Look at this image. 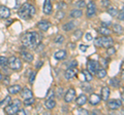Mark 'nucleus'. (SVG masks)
<instances>
[{"instance_id": "nucleus-39", "label": "nucleus", "mask_w": 124, "mask_h": 115, "mask_svg": "<svg viewBox=\"0 0 124 115\" xmlns=\"http://www.w3.org/2000/svg\"><path fill=\"white\" fill-rule=\"evenodd\" d=\"M35 77H36V72H35V71H32V72H31V73L29 74V82H30V84H33V83H34Z\"/></svg>"}, {"instance_id": "nucleus-17", "label": "nucleus", "mask_w": 124, "mask_h": 115, "mask_svg": "<svg viewBox=\"0 0 124 115\" xmlns=\"http://www.w3.org/2000/svg\"><path fill=\"white\" fill-rule=\"evenodd\" d=\"M53 10V4L51 0H45L44 3V13L46 14H50Z\"/></svg>"}, {"instance_id": "nucleus-31", "label": "nucleus", "mask_w": 124, "mask_h": 115, "mask_svg": "<svg viewBox=\"0 0 124 115\" xmlns=\"http://www.w3.org/2000/svg\"><path fill=\"white\" fill-rule=\"evenodd\" d=\"M10 101H11V97H10V95L6 96V97H5L4 99H3L1 102H0V107H2V108H4V107H5L6 105H8V104H9Z\"/></svg>"}, {"instance_id": "nucleus-57", "label": "nucleus", "mask_w": 124, "mask_h": 115, "mask_svg": "<svg viewBox=\"0 0 124 115\" xmlns=\"http://www.w3.org/2000/svg\"><path fill=\"white\" fill-rule=\"evenodd\" d=\"M2 77H3V75H2V73H1V72H0V80L2 79Z\"/></svg>"}, {"instance_id": "nucleus-13", "label": "nucleus", "mask_w": 124, "mask_h": 115, "mask_svg": "<svg viewBox=\"0 0 124 115\" xmlns=\"http://www.w3.org/2000/svg\"><path fill=\"white\" fill-rule=\"evenodd\" d=\"M37 28L40 30V31L42 32H46V31H48L49 28H50V26H51V23H50L49 21H40V22H38L37 23Z\"/></svg>"}, {"instance_id": "nucleus-55", "label": "nucleus", "mask_w": 124, "mask_h": 115, "mask_svg": "<svg viewBox=\"0 0 124 115\" xmlns=\"http://www.w3.org/2000/svg\"><path fill=\"white\" fill-rule=\"evenodd\" d=\"M111 25H112L111 22H102L101 23V26L102 27H108V26H111Z\"/></svg>"}, {"instance_id": "nucleus-45", "label": "nucleus", "mask_w": 124, "mask_h": 115, "mask_svg": "<svg viewBox=\"0 0 124 115\" xmlns=\"http://www.w3.org/2000/svg\"><path fill=\"white\" fill-rule=\"evenodd\" d=\"M76 6L79 7V8H83V7H86V3H85V1H83V0H80V1L77 2Z\"/></svg>"}, {"instance_id": "nucleus-15", "label": "nucleus", "mask_w": 124, "mask_h": 115, "mask_svg": "<svg viewBox=\"0 0 124 115\" xmlns=\"http://www.w3.org/2000/svg\"><path fill=\"white\" fill-rule=\"evenodd\" d=\"M110 94H111V89L108 86H102L101 87V95H100V98L103 101H108V98H110Z\"/></svg>"}, {"instance_id": "nucleus-37", "label": "nucleus", "mask_w": 124, "mask_h": 115, "mask_svg": "<svg viewBox=\"0 0 124 115\" xmlns=\"http://www.w3.org/2000/svg\"><path fill=\"white\" fill-rule=\"evenodd\" d=\"M83 36V32L81 31V30H77V31L73 33V38H75L76 40H80L81 38Z\"/></svg>"}, {"instance_id": "nucleus-35", "label": "nucleus", "mask_w": 124, "mask_h": 115, "mask_svg": "<svg viewBox=\"0 0 124 115\" xmlns=\"http://www.w3.org/2000/svg\"><path fill=\"white\" fill-rule=\"evenodd\" d=\"M55 96H56L58 99H62V97L64 96V89H62V87L57 89V91L55 93Z\"/></svg>"}, {"instance_id": "nucleus-41", "label": "nucleus", "mask_w": 124, "mask_h": 115, "mask_svg": "<svg viewBox=\"0 0 124 115\" xmlns=\"http://www.w3.org/2000/svg\"><path fill=\"white\" fill-rule=\"evenodd\" d=\"M1 80H3V84H5V85H9V83H10V78H9L8 74H6V75L3 76Z\"/></svg>"}, {"instance_id": "nucleus-33", "label": "nucleus", "mask_w": 124, "mask_h": 115, "mask_svg": "<svg viewBox=\"0 0 124 115\" xmlns=\"http://www.w3.org/2000/svg\"><path fill=\"white\" fill-rule=\"evenodd\" d=\"M0 66L3 68H7V58L4 56H0Z\"/></svg>"}, {"instance_id": "nucleus-28", "label": "nucleus", "mask_w": 124, "mask_h": 115, "mask_svg": "<svg viewBox=\"0 0 124 115\" xmlns=\"http://www.w3.org/2000/svg\"><path fill=\"white\" fill-rule=\"evenodd\" d=\"M108 84L113 87H119L120 86V79H118L117 77H113L108 80Z\"/></svg>"}, {"instance_id": "nucleus-9", "label": "nucleus", "mask_w": 124, "mask_h": 115, "mask_svg": "<svg viewBox=\"0 0 124 115\" xmlns=\"http://www.w3.org/2000/svg\"><path fill=\"white\" fill-rule=\"evenodd\" d=\"M99 38H100V42H101V47L107 48L108 46H112L114 43V39L110 36H102Z\"/></svg>"}, {"instance_id": "nucleus-38", "label": "nucleus", "mask_w": 124, "mask_h": 115, "mask_svg": "<svg viewBox=\"0 0 124 115\" xmlns=\"http://www.w3.org/2000/svg\"><path fill=\"white\" fill-rule=\"evenodd\" d=\"M107 53L108 56H114L116 53V48L113 46V45H112V46L107 47Z\"/></svg>"}, {"instance_id": "nucleus-53", "label": "nucleus", "mask_w": 124, "mask_h": 115, "mask_svg": "<svg viewBox=\"0 0 124 115\" xmlns=\"http://www.w3.org/2000/svg\"><path fill=\"white\" fill-rule=\"evenodd\" d=\"M87 48H88V45H84V44H81V45H80V49H81V51H82L83 52L86 51Z\"/></svg>"}, {"instance_id": "nucleus-30", "label": "nucleus", "mask_w": 124, "mask_h": 115, "mask_svg": "<svg viewBox=\"0 0 124 115\" xmlns=\"http://www.w3.org/2000/svg\"><path fill=\"white\" fill-rule=\"evenodd\" d=\"M82 73H83V75H84V77H85V79H86V81L87 82H90L91 80L93 79V75L89 72L87 69H85V70H83L82 71Z\"/></svg>"}, {"instance_id": "nucleus-26", "label": "nucleus", "mask_w": 124, "mask_h": 115, "mask_svg": "<svg viewBox=\"0 0 124 115\" xmlns=\"http://www.w3.org/2000/svg\"><path fill=\"white\" fill-rule=\"evenodd\" d=\"M81 89H82L84 91H86V93H92V86L89 84V82H82L81 83Z\"/></svg>"}, {"instance_id": "nucleus-23", "label": "nucleus", "mask_w": 124, "mask_h": 115, "mask_svg": "<svg viewBox=\"0 0 124 115\" xmlns=\"http://www.w3.org/2000/svg\"><path fill=\"white\" fill-rule=\"evenodd\" d=\"M82 16H83V11L81 8L80 9L79 8L73 9L72 11H70V13H69V17H70L71 19H80Z\"/></svg>"}, {"instance_id": "nucleus-6", "label": "nucleus", "mask_w": 124, "mask_h": 115, "mask_svg": "<svg viewBox=\"0 0 124 115\" xmlns=\"http://www.w3.org/2000/svg\"><path fill=\"white\" fill-rule=\"evenodd\" d=\"M108 108L110 110H117L122 106V101L120 100H108Z\"/></svg>"}, {"instance_id": "nucleus-7", "label": "nucleus", "mask_w": 124, "mask_h": 115, "mask_svg": "<svg viewBox=\"0 0 124 115\" xmlns=\"http://www.w3.org/2000/svg\"><path fill=\"white\" fill-rule=\"evenodd\" d=\"M75 99H76V89H69L64 95V102L71 103L72 101H75Z\"/></svg>"}, {"instance_id": "nucleus-43", "label": "nucleus", "mask_w": 124, "mask_h": 115, "mask_svg": "<svg viewBox=\"0 0 124 115\" xmlns=\"http://www.w3.org/2000/svg\"><path fill=\"white\" fill-rule=\"evenodd\" d=\"M99 62H100V64H99V65H101L102 67H104V68H107V67H108V63L107 59H104V58H100V59H99Z\"/></svg>"}, {"instance_id": "nucleus-16", "label": "nucleus", "mask_w": 124, "mask_h": 115, "mask_svg": "<svg viewBox=\"0 0 124 115\" xmlns=\"http://www.w3.org/2000/svg\"><path fill=\"white\" fill-rule=\"evenodd\" d=\"M76 103H77V105L78 106H83V105H85L87 103V100H88V98H87V96L86 95H84V94H81V95H79V97H76Z\"/></svg>"}, {"instance_id": "nucleus-2", "label": "nucleus", "mask_w": 124, "mask_h": 115, "mask_svg": "<svg viewBox=\"0 0 124 115\" xmlns=\"http://www.w3.org/2000/svg\"><path fill=\"white\" fill-rule=\"evenodd\" d=\"M35 13H36V9L34 7V5L30 4L29 2H26L20 7V9L18 11V14L22 20L28 21L35 16Z\"/></svg>"}, {"instance_id": "nucleus-49", "label": "nucleus", "mask_w": 124, "mask_h": 115, "mask_svg": "<svg viewBox=\"0 0 124 115\" xmlns=\"http://www.w3.org/2000/svg\"><path fill=\"white\" fill-rule=\"evenodd\" d=\"M117 16H119V17H118V19L122 22V21L124 20V17H123V16H124V10H123V9H121V11H120V13H118Z\"/></svg>"}, {"instance_id": "nucleus-58", "label": "nucleus", "mask_w": 124, "mask_h": 115, "mask_svg": "<svg viewBox=\"0 0 124 115\" xmlns=\"http://www.w3.org/2000/svg\"><path fill=\"white\" fill-rule=\"evenodd\" d=\"M51 1H52V0H51Z\"/></svg>"}, {"instance_id": "nucleus-56", "label": "nucleus", "mask_w": 124, "mask_h": 115, "mask_svg": "<svg viewBox=\"0 0 124 115\" xmlns=\"http://www.w3.org/2000/svg\"><path fill=\"white\" fill-rule=\"evenodd\" d=\"M67 46H68V47H71V49H75L76 44H75V43H72V42H69V43L67 44Z\"/></svg>"}, {"instance_id": "nucleus-25", "label": "nucleus", "mask_w": 124, "mask_h": 115, "mask_svg": "<svg viewBox=\"0 0 124 115\" xmlns=\"http://www.w3.org/2000/svg\"><path fill=\"white\" fill-rule=\"evenodd\" d=\"M98 33L101 34L102 36H110L111 33H112V31L108 28V27H102V26H101V27H100V28L98 29Z\"/></svg>"}, {"instance_id": "nucleus-34", "label": "nucleus", "mask_w": 124, "mask_h": 115, "mask_svg": "<svg viewBox=\"0 0 124 115\" xmlns=\"http://www.w3.org/2000/svg\"><path fill=\"white\" fill-rule=\"evenodd\" d=\"M64 40H65V37L63 35H58V36H56L55 39H54V42H55L56 44H62L64 42Z\"/></svg>"}, {"instance_id": "nucleus-27", "label": "nucleus", "mask_w": 124, "mask_h": 115, "mask_svg": "<svg viewBox=\"0 0 124 115\" xmlns=\"http://www.w3.org/2000/svg\"><path fill=\"white\" fill-rule=\"evenodd\" d=\"M113 32L118 34V35H122L123 34V27L120 24H114L113 25Z\"/></svg>"}, {"instance_id": "nucleus-8", "label": "nucleus", "mask_w": 124, "mask_h": 115, "mask_svg": "<svg viewBox=\"0 0 124 115\" xmlns=\"http://www.w3.org/2000/svg\"><path fill=\"white\" fill-rule=\"evenodd\" d=\"M96 13V5L93 1H90L87 4V18H93Z\"/></svg>"}, {"instance_id": "nucleus-4", "label": "nucleus", "mask_w": 124, "mask_h": 115, "mask_svg": "<svg viewBox=\"0 0 124 115\" xmlns=\"http://www.w3.org/2000/svg\"><path fill=\"white\" fill-rule=\"evenodd\" d=\"M22 61L20 58L16 57V56H11L7 59V67H9L11 70L14 71H19L22 69Z\"/></svg>"}, {"instance_id": "nucleus-48", "label": "nucleus", "mask_w": 124, "mask_h": 115, "mask_svg": "<svg viewBox=\"0 0 124 115\" xmlns=\"http://www.w3.org/2000/svg\"><path fill=\"white\" fill-rule=\"evenodd\" d=\"M77 66H78V62L76 60L69 62V64H68V68H77Z\"/></svg>"}, {"instance_id": "nucleus-18", "label": "nucleus", "mask_w": 124, "mask_h": 115, "mask_svg": "<svg viewBox=\"0 0 124 115\" xmlns=\"http://www.w3.org/2000/svg\"><path fill=\"white\" fill-rule=\"evenodd\" d=\"M21 85L19 84H14V85H9L8 89H7V91H8L9 95H17L21 91Z\"/></svg>"}, {"instance_id": "nucleus-51", "label": "nucleus", "mask_w": 124, "mask_h": 115, "mask_svg": "<svg viewBox=\"0 0 124 115\" xmlns=\"http://www.w3.org/2000/svg\"><path fill=\"white\" fill-rule=\"evenodd\" d=\"M17 114H20V115H27L28 113H27V111H26V110L20 108V109H19V111L17 112Z\"/></svg>"}, {"instance_id": "nucleus-32", "label": "nucleus", "mask_w": 124, "mask_h": 115, "mask_svg": "<svg viewBox=\"0 0 124 115\" xmlns=\"http://www.w3.org/2000/svg\"><path fill=\"white\" fill-rule=\"evenodd\" d=\"M35 103V99L33 97H30V98H27V99H24V105L25 106H31Z\"/></svg>"}, {"instance_id": "nucleus-19", "label": "nucleus", "mask_w": 124, "mask_h": 115, "mask_svg": "<svg viewBox=\"0 0 124 115\" xmlns=\"http://www.w3.org/2000/svg\"><path fill=\"white\" fill-rule=\"evenodd\" d=\"M56 105H57V103L55 100H54V98L46 100V102H45V107H46V109H48V110H53L56 107Z\"/></svg>"}, {"instance_id": "nucleus-36", "label": "nucleus", "mask_w": 124, "mask_h": 115, "mask_svg": "<svg viewBox=\"0 0 124 115\" xmlns=\"http://www.w3.org/2000/svg\"><path fill=\"white\" fill-rule=\"evenodd\" d=\"M64 17H65V13L64 11H62V9H59L57 11V13H56V19L57 20L61 21V20H63L64 19Z\"/></svg>"}, {"instance_id": "nucleus-5", "label": "nucleus", "mask_w": 124, "mask_h": 115, "mask_svg": "<svg viewBox=\"0 0 124 115\" xmlns=\"http://www.w3.org/2000/svg\"><path fill=\"white\" fill-rule=\"evenodd\" d=\"M98 67H99V63L97 61H95V60H88L87 61V70L90 72L92 75L95 74V72L98 69Z\"/></svg>"}, {"instance_id": "nucleus-14", "label": "nucleus", "mask_w": 124, "mask_h": 115, "mask_svg": "<svg viewBox=\"0 0 124 115\" xmlns=\"http://www.w3.org/2000/svg\"><path fill=\"white\" fill-rule=\"evenodd\" d=\"M21 58H22V60L25 61L26 63H31L33 61V55L29 51H21Z\"/></svg>"}, {"instance_id": "nucleus-29", "label": "nucleus", "mask_w": 124, "mask_h": 115, "mask_svg": "<svg viewBox=\"0 0 124 115\" xmlns=\"http://www.w3.org/2000/svg\"><path fill=\"white\" fill-rule=\"evenodd\" d=\"M107 11H108V13L110 14V16H112V17H116L118 14V13H119V10L114 6H108Z\"/></svg>"}, {"instance_id": "nucleus-11", "label": "nucleus", "mask_w": 124, "mask_h": 115, "mask_svg": "<svg viewBox=\"0 0 124 115\" xmlns=\"http://www.w3.org/2000/svg\"><path fill=\"white\" fill-rule=\"evenodd\" d=\"M77 73H78L77 68H67V70L64 73V77L66 80H70L77 75Z\"/></svg>"}, {"instance_id": "nucleus-47", "label": "nucleus", "mask_w": 124, "mask_h": 115, "mask_svg": "<svg viewBox=\"0 0 124 115\" xmlns=\"http://www.w3.org/2000/svg\"><path fill=\"white\" fill-rule=\"evenodd\" d=\"M44 47H45V45L41 44V43H39V44H38L37 46L35 47V51H36V52H40V51H44Z\"/></svg>"}, {"instance_id": "nucleus-10", "label": "nucleus", "mask_w": 124, "mask_h": 115, "mask_svg": "<svg viewBox=\"0 0 124 115\" xmlns=\"http://www.w3.org/2000/svg\"><path fill=\"white\" fill-rule=\"evenodd\" d=\"M87 101L90 103L92 106H96V105H98L99 103H100V101H101V98H100V96H99V95L91 94V95H90V97L88 98Z\"/></svg>"}, {"instance_id": "nucleus-42", "label": "nucleus", "mask_w": 124, "mask_h": 115, "mask_svg": "<svg viewBox=\"0 0 124 115\" xmlns=\"http://www.w3.org/2000/svg\"><path fill=\"white\" fill-rule=\"evenodd\" d=\"M93 43H94V46H96V47H101V42H100V38L99 37L93 39Z\"/></svg>"}, {"instance_id": "nucleus-20", "label": "nucleus", "mask_w": 124, "mask_h": 115, "mask_svg": "<svg viewBox=\"0 0 124 115\" xmlns=\"http://www.w3.org/2000/svg\"><path fill=\"white\" fill-rule=\"evenodd\" d=\"M75 27H76V23L75 22H67V23H65V24L62 25V30L65 32H69V31H71V30L75 29Z\"/></svg>"}, {"instance_id": "nucleus-3", "label": "nucleus", "mask_w": 124, "mask_h": 115, "mask_svg": "<svg viewBox=\"0 0 124 115\" xmlns=\"http://www.w3.org/2000/svg\"><path fill=\"white\" fill-rule=\"evenodd\" d=\"M21 106H22L21 100L16 99V100H14L13 102L10 101L9 104L6 105V106L4 107V112H5L6 114H9V115L17 114V112L19 111V109L21 108Z\"/></svg>"}, {"instance_id": "nucleus-44", "label": "nucleus", "mask_w": 124, "mask_h": 115, "mask_svg": "<svg viewBox=\"0 0 124 115\" xmlns=\"http://www.w3.org/2000/svg\"><path fill=\"white\" fill-rule=\"evenodd\" d=\"M67 7V4L65 3L64 1H60V2H58V4H57V8L58 9H62V8H66Z\"/></svg>"}, {"instance_id": "nucleus-12", "label": "nucleus", "mask_w": 124, "mask_h": 115, "mask_svg": "<svg viewBox=\"0 0 124 115\" xmlns=\"http://www.w3.org/2000/svg\"><path fill=\"white\" fill-rule=\"evenodd\" d=\"M10 16V10L7 6L0 5V18L1 19H8Z\"/></svg>"}, {"instance_id": "nucleus-54", "label": "nucleus", "mask_w": 124, "mask_h": 115, "mask_svg": "<svg viewBox=\"0 0 124 115\" xmlns=\"http://www.w3.org/2000/svg\"><path fill=\"white\" fill-rule=\"evenodd\" d=\"M42 65H44V61H39V62L38 63H36V65H35V68L36 69H39Z\"/></svg>"}, {"instance_id": "nucleus-24", "label": "nucleus", "mask_w": 124, "mask_h": 115, "mask_svg": "<svg viewBox=\"0 0 124 115\" xmlns=\"http://www.w3.org/2000/svg\"><path fill=\"white\" fill-rule=\"evenodd\" d=\"M95 75H96V77L99 78V79H103L104 77L107 76V70H106V68H98L97 70H96L95 72Z\"/></svg>"}, {"instance_id": "nucleus-21", "label": "nucleus", "mask_w": 124, "mask_h": 115, "mask_svg": "<svg viewBox=\"0 0 124 115\" xmlns=\"http://www.w3.org/2000/svg\"><path fill=\"white\" fill-rule=\"evenodd\" d=\"M21 97L23 99H27V98H30V97H33V93L32 90H31L30 89H28V87H24L23 89H21Z\"/></svg>"}, {"instance_id": "nucleus-1", "label": "nucleus", "mask_w": 124, "mask_h": 115, "mask_svg": "<svg viewBox=\"0 0 124 115\" xmlns=\"http://www.w3.org/2000/svg\"><path fill=\"white\" fill-rule=\"evenodd\" d=\"M23 46L26 48H35L38 44L40 43L41 35L38 32L30 31L23 34L21 38Z\"/></svg>"}, {"instance_id": "nucleus-40", "label": "nucleus", "mask_w": 124, "mask_h": 115, "mask_svg": "<svg viewBox=\"0 0 124 115\" xmlns=\"http://www.w3.org/2000/svg\"><path fill=\"white\" fill-rule=\"evenodd\" d=\"M54 97H55V91L50 89L48 90V94H46V100H48V99H53Z\"/></svg>"}, {"instance_id": "nucleus-46", "label": "nucleus", "mask_w": 124, "mask_h": 115, "mask_svg": "<svg viewBox=\"0 0 124 115\" xmlns=\"http://www.w3.org/2000/svg\"><path fill=\"white\" fill-rule=\"evenodd\" d=\"M77 113L78 114H83V115H86V114H89V111L86 110V109H83V108H79L77 110Z\"/></svg>"}, {"instance_id": "nucleus-52", "label": "nucleus", "mask_w": 124, "mask_h": 115, "mask_svg": "<svg viewBox=\"0 0 124 115\" xmlns=\"http://www.w3.org/2000/svg\"><path fill=\"white\" fill-rule=\"evenodd\" d=\"M101 4L103 5V6H110V0H102L101 1Z\"/></svg>"}, {"instance_id": "nucleus-22", "label": "nucleus", "mask_w": 124, "mask_h": 115, "mask_svg": "<svg viewBox=\"0 0 124 115\" xmlns=\"http://www.w3.org/2000/svg\"><path fill=\"white\" fill-rule=\"evenodd\" d=\"M66 51H64V49H60V51H58L55 52V55H54V58L57 60V61H62L64 60L65 58H66Z\"/></svg>"}, {"instance_id": "nucleus-50", "label": "nucleus", "mask_w": 124, "mask_h": 115, "mask_svg": "<svg viewBox=\"0 0 124 115\" xmlns=\"http://www.w3.org/2000/svg\"><path fill=\"white\" fill-rule=\"evenodd\" d=\"M85 38H86L87 41H92L93 40V37H92V35L90 33H86V34H85Z\"/></svg>"}]
</instances>
